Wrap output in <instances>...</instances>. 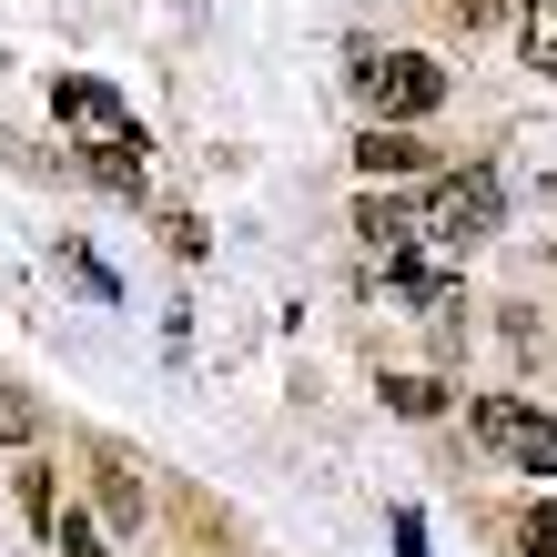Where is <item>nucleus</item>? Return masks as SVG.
Segmentation results:
<instances>
[{"label":"nucleus","mask_w":557,"mask_h":557,"mask_svg":"<svg viewBox=\"0 0 557 557\" xmlns=\"http://www.w3.org/2000/svg\"><path fill=\"white\" fill-rule=\"evenodd\" d=\"M21 507H30V528H51V517H61V507H51V467L21 476Z\"/></svg>","instance_id":"nucleus-14"},{"label":"nucleus","mask_w":557,"mask_h":557,"mask_svg":"<svg viewBox=\"0 0 557 557\" xmlns=\"http://www.w3.org/2000/svg\"><path fill=\"white\" fill-rule=\"evenodd\" d=\"M30 436H41V406L21 385H0V446H30Z\"/></svg>","instance_id":"nucleus-9"},{"label":"nucleus","mask_w":557,"mask_h":557,"mask_svg":"<svg viewBox=\"0 0 557 557\" xmlns=\"http://www.w3.org/2000/svg\"><path fill=\"white\" fill-rule=\"evenodd\" d=\"M476 436L497 446V456H517L528 476H557V416L517 406V396H476Z\"/></svg>","instance_id":"nucleus-3"},{"label":"nucleus","mask_w":557,"mask_h":557,"mask_svg":"<svg viewBox=\"0 0 557 557\" xmlns=\"http://www.w3.org/2000/svg\"><path fill=\"white\" fill-rule=\"evenodd\" d=\"M355 234H366V253L385 264V253H406V234H416V213H406V203H375V193H366V203H355Z\"/></svg>","instance_id":"nucleus-6"},{"label":"nucleus","mask_w":557,"mask_h":557,"mask_svg":"<svg viewBox=\"0 0 557 557\" xmlns=\"http://www.w3.org/2000/svg\"><path fill=\"white\" fill-rule=\"evenodd\" d=\"M385 406H396V416H436L446 385H436V375H385Z\"/></svg>","instance_id":"nucleus-8"},{"label":"nucleus","mask_w":557,"mask_h":557,"mask_svg":"<svg viewBox=\"0 0 557 557\" xmlns=\"http://www.w3.org/2000/svg\"><path fill=\"white\" fill-rule=\"evenodd\" d=\"M91 183H102V193H143V133L91 143Z\"/></svg>","instance_id":"nucleus-7"},{"label":"nucleus","mask_w":557,"mask_h":557,"mask_svg":"<svg viewBox=\"0 0 557 557\" xmlns=\"http://www.w3.org/2000/svg\"><path fill=\"white\" fill-rule=\"evenodd\" d=\"M366 102L406 133V122H425V112L446 102V72H436L425 51H385V61H366Z\"/></svg>","instance_id":"nucleus-2"},{"label":"nucleus","mask_w":557,"mask_h":557,"mask_svg":"<svg viewBox=\"0 0 557 557\" xmlns=\"http://www.w3.org/2000/svg\"><path fill=\"white\" fill-rule=\"evenodd\" d=\"M51 112L72 122V133H91V143L133 133V112H122V102H112V82H91V72H61V82H51Z\"/></svg>","instance_id":"nucleus-4"},{"label":"nucleus","mask_w":557,"mask_h":557,"mask_svg":"<svg viewBox=\"0 0 557 557\" xmlns=\"http://www.w3.org/2000/svg\"><path fill=\"white\" fill-rule=\"evenodd\" d=\"M517 547H528V557H557V497L517 517Z\"/></svg>","instance_id":"nucleus-11"},{"label":"nucleus","mask_w":557,"mask_h":557,"mask_svg":"<svg viewBox=\"0 0 557 557\" xmlns=\"http://www.w3.org/2000/svg\"><path fill=\"white\" fill-rule=\"evenodd\" d=\"M446 11H456V21L476 30V21H507V0H446Z\"/></svg>","instance_id":"nucleus-15"},{"label":"nucleus","mask_w":557,"mask_h":557,"mask_svg":"<svg viewBox=\"0 0 557 557\" xmlns=\"http://www.w3.org/2000/svg\"><path fill=\"white\" fill-rule=\"evenodd\" d=\"M51 528H61V557H112V547H102V528H91V517H51Z\"/></svg>","instance_id":"nucleus-13"},{"label":"nucleus","mask_w":557,"mask_h":557,"mask_svg":"<svg viewBox=\"0 0 557 557\" xmlns=\"http://www.w3.org/2000/svg\"><path fill=\"white\" fill-rule=\"evenodd\" d=\"M497 213H507V183L486 173V162H467V173H446V183H436V203H425V234L467 253V244L497 234Z\"/></svg>","instance_id":"nucleus-1"},{"label":"nucleus","mask_w":557,"mask_h":557,"mask_svg":"<svg viewBox=\"0 0 557 557\" xmlns=\"http://www.w3.org/2000/svg\"><path fill=\"white\" fill-rule=\"evenodd\" d=\"M355 162H366V183H375V173H425V143L396 133V122H375V133L355 143Z\"/></svg>","instance_id":"nucleus-5"},{"label":"nucleus","mask_w":557,"mask_h":557,"mask_svg":"<svg viewBox=\"0 0 557 557\" xmlns=\"http://www.w3.org/2000/svg\"><path fill=\"white\" fill-rule=\"evenodd\" d=\"M102 507H112V517L143 507V486H133V467H122V456H102Z\"/></svg>","instance_id":"nucleus-12"},{"label":"nucleus","mask_w":557,"mask_h":557,"mask_svg":"<svg viewBox=\"0 0 557 557\" xmlns=\"http://www.w3.org/2000/svg\"><path fill=\"white\" fill-rule=\"evenodd\" d=\"M517 41H528V72H557V11H528Z\"/></svg>","instance_id":"nucleus-10"}]
</instances>
